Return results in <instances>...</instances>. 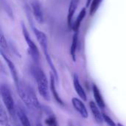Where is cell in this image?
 <instances>
[{
    "instance_id": "1",
    "label": "cell",
    "mask_w": 126,
    "mask_h": 126,
    "mask_svg": "<svg viewBox=\"0 0 126 126\" xmlns=\"http://www.w3.org/2000/svg\"><path fill=\"white\" fill-rule=\"evenodd\" d=\"M16 89L19 97L29 109L33 110L40 108V103L36 94L30 86L23 84L20 81L19 84L16 86Z\"/></svg>"
},
{
    "instance_id": "2",
    "label": "cell",
    "mask_w": 126,
    "mask_h": 126,
    "mask_svg": "<svg viewBox=\"0 0 126 126\" xmlns=\"http://www.w3.org/2000/svg\"><path fill=\"white\" fill-rule=\"evenodd\" d=\"M32 73L36 80L38 90L40 95L46 100H50L49 94V89L50 85H49V82L47 78L42 69H41L38 66H32Z\"/></svg>"
},
{
    "instance_id": "3",
    "label": "cell",
    "mask_w": 126,
    "mask_h": 126,
    "mask_svg": "<svg viewBox=\"0 0 126 126\" xmlns=\"http://www.w3.org/2000/svg\"><path fill=\"white\" fill-rule=\"evenodd\" d=\"M32 31L34 32V34L35 35V37L37 38V41L39 43L40 46L41 47L42 49H43V52H44V56H45V58H46V61L47 62V63L49 64L51 70H52V73L54 75L56 80L58 79V72H57V70L53 64V62L51 59V57L49 54V51H48V41H47V35H45V33L41 30H39L38 29H37L36 27H35L33 26V24H32Z\"/></svg>"
},
{
    "instance_id": "4",
    "label": "cell",
    "mask_w": 126,
    "mask_h": 126,
    "mask_svg": "<svg viewBox=\"0 0 126 126\" xmlns=\"http://www.w3.org/2000/svg\"><path fill=\"white\" fill-rule=\"evenodd\" d=\"M0 94L2 102L7 111V113L10 115V119L16 117V108L13 98L12 97L10 90L7 85L1 84L0 86Z\"/></svg>"
},
{
    "instance_id": "5",
    "label": "cell",
    "mask_w": 126,
    "mask_h": 126,
    "mask_svg": "<svg viewBox=\"0 0 126 126\" xmlns=\"http://www.w3.org/2000/svg\"><path fill=\"white\" fill-rule=\"evenodd\" d=\"M21 30H22V34L24 35V38L27 44L28 52L30 55V56L32 57V58L33 59V61L35 63H38L39 61V55H40L37 46L35 45V44L32 40V38L29 34V32H28L25 24L23 22L21 23Z\"/></svg>"
},
{
    "instance_id": "6",
    "label": "cell",
    "mask_w": 126,
    "mask_h": 126,
    "mask_svg": "<svg viewBox=\"0 0 126 126\" xmlns=\"http://www.w3.org/2000/svg\"><path fill=\"white\" fill-rule=\"evenodd\" d=\"M32 12L34 16V18L38 24H43L44 22V16L42 7L40 2L37 0H33L31 3Z\"/></svg>"
},
{
    "instance_id": "7",
    "label": "cell",
    "mask_w": 126,
    "mask_h": 126,
    "mask_svg": "<svg viewBox=\"0 0 126 126\" xmlns=\"http://www.w3.org/2000/svg\"><path fill=\"white\" fill-rule=\"evenodd\" d=\"M0 53H1V55L2 56V58H4V60L5 61L6 63L7 64V66L9 68V70L10 72V74L13 77V81H14V83L16 85V86H17L19 83H20V80L18 79V72H17V70H16V68L13 63V61H11L8 57L6 55V54L2 51V50H0Z\"/></svg>"
},
{
    "instance_id": "8",
    "label": "cell",
    "mask_w": 126,
    "mask_h": 126,
    "mask_svg": "<svg viewBox=\"0 0 126 126\" xmlns=\"http://www.w3.org/2000/svg\"><path fill=\"white\" fill-rule=\"evenodd\" d=\"M72 103L74 109L79 113V114L84 119H87L89 117V113L85 104L83 103L82 100L77 97H73L72 99Z\"/></svg>"
},
{
    "instance_id": "9",
    "label": "cell",
    "mask_w": 126,
    "mask_h": 126,
    "mask_svg": "<svg viewBox=\"0 0 126 126\" xmlns=\"http://www.w3.org/2000/svg\"><path fill=\"white\" fill-rule=\"evenodd\" d=\"M73 86L75 88V90L76 92V93L78 94V95L80 97V98L83 100V101H86L87 100V96L86 94L83 89V88L82 87L78 76V75L75 74L73 76Z\"/></svg>"
},
{
    "instance_id": "10",
    "label": "cell",
    "mask_w": 126,
    "mask_h": 126,
    "mask_svg": "<svg viewBox=\"0 0 126 126\" xmlns=\"http://www.w3.org/2000/svg\"><path fill=\"white\" fill-rule=\"evenodd\" d=\"M16 115L17 117V120L20 125L21 126H31V124L30 123V120L25 114L24 111L20 107L16 106Z\"/></svg>"
},
{
    "instance_id": "11",
    "label": "cell",
    "mask_w": 126,
    "mask_h": 126,
    "mask_svg": "<svg viewBox=\"0 0 126 126\" xmlns=\"http://www.w3.org/2000/svg\"><path fill=\"white\" fill-rule=\"evenodd\" d=\"M89 107L91 109V111L93 114V117L95 120V121L98 124H102L103 123V113H101L99 110V106L97 105L96 103L91 101L89 103Z\"/></svg>"
},
{
    "instance_id": "12",
    "label": "cell",
    "mask_w": 126,
    "mask_h": 126,
    "mask_svg": "<svg viewBox=\"0 0 126 126\" xmlns=\"http://www.w3.org/2000/svg\"><path fill=\"white\" fill-rule=\"evenodd\" d=\"M92 91H93V94H94V97L95 100V103H97V105L99 106V108L103 109L106 107V103L105 101L103 98V96L101 94V92L99 89V88L97 87V86L94 83L92 86Z\"/></svg>"
},
{
    "instance_id": "13",
    "label": "cell",
    "mask_w": 126,
    "mask_h": 126,
    "mask_svg": "<svg viewBox=\"0 0 126 126\" xmlns=\"http://www.w3.org/2000/svg\"><path fill=\"white\" fill-rule=\"evenodd\" d=\"M78 3H79V0H71L69 2V6L68 8V14H67V24L69 28H71L72 21L75 15V13L78 8Z\"/></svg>"
},
{
    "instance_id": "14",
    "label": "cell",
    "mask_w": 126,
    "mask_h": 126,
    "mask_svg": "<svg viewBox=\"0 0 126 126\" xmlns=\"http://www.w3.org/2000/svg\"><path fill=\"white\" fill-rule=\"evenodd\" d=\"M55 78L54 76V75L51 72L50 73V91L52 94V96L55 99V100L61 106H63V100H61V98L60 97L58 92H57V89H56V86H55Z\"/></svg>"
},
{
    "instance_id": "15",
    "label": "cell",
    "mask_w": 126,
    "mask_h": 126,
    "mask_svg": "<svg viewBox=\"0 0 126 126\" xmlns=\"http://www.w3.org/2000/svg\"><path fill=\"white\" fill-rule=\"evenodd\" d=\"M86 7H83L81 9V10L80 11L76 20L75 21V22L73 23V25H72V29L73 30L75 31V32H78L79 30V28L80 27V24H81V22L83 20V18H85L86 16Z\"/></svg>"
},
{
    "instance_id": "16",
    "label": "cell",
    "mask_w": 126,
    "mask_h": 126,
    "mask_svg": "<svg viewBox=\"0 0 126 126\" xmlns=\"http://www.w3.org/2000/svg\"><path fill=\"white\" fill-rule=\"evenodd\" d=\"M78 44V32H75L72 37V41L70 48V55L74 62L76 61V52H77Z\"/></svg>"
},
{
    "instance_id": "17",
    "label": "cell",
    "mask_w": 126,
    "mask_h": 126,
    "mask_svg": "<svg viewBox=\"0 0 126 126\" xmlns=\"http://www.w3.org/2000/svg\"><path fill=\"white\" fill-rule=\"evenodd\" d=\"M0 4H1V7L3 9V10L7 13V15L9 16V18L12 20L14 19V15H13V10L10 5V4L7 2V0H0Z\"/></svg>"
},
{
    "instance_id": "18",
    "label": "cell",
    "mask_w": 126,
    "mask_h": 126,
    "mask_svg": "<svg viewBox=\"0 0 126 126\" xmlns=\"http://www.w3.org/2000/svg\"><path fill=\"white\" fill-rule=\"evenodd\" d=\"M103 0H92L90 4V9H89V16H93L97 10H98L100 4L102 3Z\"/></svg>"
},
{
    "instance_id": "19",
    "label": "cell",
    "mask_w": 126,
    "mask_h": 126,
    "mask_svg": "<svg viewBox=\"0 0 126 126\" xmlns=\"http://www.w3.org/2000/svg\"><path fill=\"white\" fill-rule=\"evenodd\" d=\"M0 46H1V50H2L5 54H6V52H9L8 44L7 43V41L4 37V35L3 33V31L1 30H0Z\"/></svg>"
},
{
    "instance_id": "20",
    "label": "cell",
    "mask_w": 126,
    "mask_h": 126,
    "mask_svg": "<svg viewBox=\"0 0 126 126\" xmlns=\"http://www.w3.org/2000/svg\"><path fill=\"white\" fill-rule=\"evenodd\" d=\"M0 123H1V126H5L7 124H9L7 113L4 111L2 105H1V106H0Z\"/></svg>"
},
{
    "instance_id": "21",
    "label": "cell",
    "mask_w": 126,
    "mask_h": 126,
    "mask_svg": "<svg viewBox=\"0 0 126 126\" xmlns=\"http://www.w3.org/2000/svg\"><path fill=\"white\" fill-rule=\"evenodd\" d=\"M45 123L47 126H58V123L55 117L53 114L49 115L46 120H45Z\"/></svg>"
},
{
    "instance_id": "22",
    "label": "cell",
    "mask_w": 126,
    "mask_h": 126,
    "mask_svg": "<svg viewBox=\"0 0 126 126\" xmlns=\"http://www.w3.org/2000/svg\"><path fill=\"white\" fill-rule=\"evenodd\" d=\"M103 117L104 122L109 126H117V125H116V123L114 122V120L106 114L103 113Z\"/></svg>"
},
{
    "instance_id": "23",
    "label": "cell",
    "mask_w": 126,
    "mask_h": 126,
    "mask_svg": "<svg viewBox=\"0 0 126 126\" xmlns=\"http://www.w3.org/2000/svg\"><path fill=\"white\" fill-rule=\"evenodd\" d=\"M92 1V0H86V7H88L91 4Z\"/></svg>"
},
{
    "instance_id": "24",
    "label": "cell",
    "mask_w": 126,
    "mask_h": 126,
    "mask_svg": "<svg viewBox=\"0 0 126 126\" xmlns=\"http://www.w3.org/2000/svg\"><path fill=\"white\" fill-rule=\"evenodd\" d=\"M36 126H42V124H41V123L38 122V123H36Z\"/></svg>"
},
{
    "instance_id": "25",
    "label": "cell",
    "mask_w": 126,
    "mask_h": 126,
    "mask_svg": "<svg viewBox=\"0 0 126 126\" xmlns=\"http://www.w3.org/2000/svg\"><path fill=\"white\" fill-rule=\"evenodd\" d=\"M117 126H123V125H122L121 123H118V124H117Z\"/></svg>"
},
{
    "instance_id": "26",
    "label": "cell",
    "mask_w": 126,
    "mask_h": 126,
    "mask_svg": "<svg viewBox=\"0 0 126 126\" xmlns=\"http://www.w3.org/2000/svg\"><path fill=\"white\" fill-rule=\"evenodd\" d=\"M10 126V123H9V124H7V126Z\"/></svg>"
}]
</instances>
